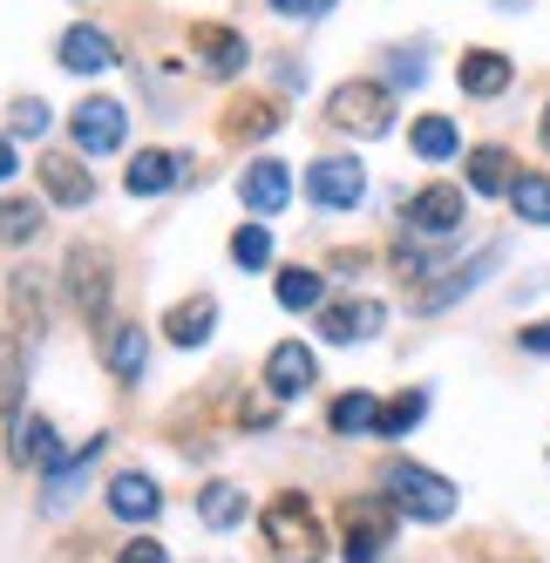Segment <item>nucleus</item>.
<instances>
[{
	"label": "nucleus",
	"instance_id": "obj_1",
	"mask_svg": "<svg viewBox=\"0 0 550 563\" xmlns=\"http://www.w3.org/2000/svg\"><path fill=\"white\" fill-rule=\"evenodd\" d=\"M381 496L395 503V516L408 522H449L455 516V482L421 468V462H387L381 468Z\"/></svg>",
	"mask_w": 550,
	"mask_h": 563
},
{
	"label": "nucleus",
	"instance_id": "obj_2",
	"mask_svg": "<svg viewBox=\"0 0 550 563\" xmlns=\"http://www.w3.org/2000/svg\"><path fill=\"white\" fill-rule=\"evenodd\" d=\"M258 522H265V543H272V556H279V563H320V556H327V537H320V516H312V503H306L299 489H286V496H272Z\"/></svg>",
	"mask_w": 550,
	"mask_h": 563
},
{
	"label": "nucleus",
	"instance_id": "obj_3",
	"mask_svg": "<svg viewBox=\"0 0 550 563\" xmlns=\"http://www.w3.org/2000/svg\"><path fill=\"white\" fill-rule=\"evenodd\" d=\"M327 115H333V130H346V136H387V130H395V89H387V82H340L327 96Z\"/></svg>",
	"mask_w": 550,
	"mask_h": 563
},
{
	"label": "nucleus",
	"instance_id": "obj_4",
	"mask_svg": "<svg viewBox=\"0 0 550 563\" xmlns=\"http://www.w3.org/2000/svg\"><path fill=\"white\" fill-rule=\"evenodd\" d=\"M123 130H130V115H123V102H116V96H82V102H75V115H68V136H75V150H82V156L123 150Z\"/></svg>",
	"mask_w": 550,
	"mask_h": 563
},
{
	"label": "nucleus",
	"instance_id": "obj_5",
	"mask_svg": "<svg viewBox=\"0 0 550 563\" xmlns=\"http://www.w3.org/2000/svg\"><path fill=\"white\" fill-rule=\"evenodd\" d=\"M306 197L320 211H353L367 197V170L361 156H320V164H306Z\"/></svg>",
	"mask_w": 550,
	"mask_h": 563
},
{
	"label": "nucleus",
	"instance_id": "obj_6",
	"mask_svg": "<svg viewBox=\"0 0 550 563\" xmlns=\"http://www.w3.org/2000/svg\"><path fill=\"white\" fill-rule=\"evenodd\" d=\"M34 177H42V197H48V205H62V211L96 205V177H89V164H82V150H42Z\"/></svg>",
	"mask_w": 550,
	"mask_h": 563
},
{
	"label": "nucleus",
	"instance_id": "obj_7",
	"mask_svg": "<svg viewBox=\"0 0 550 563\" xmlns=\"http://www.w3.org/2000/svg\"><path fill=\"white\" fill-rule=\"evenodd\" d=\"M239 205H245L252 218L286 211V205H293V170L279 164V156H258V164H245V177H239Z\"/></svg>",
	"mask_w": 550,
	"mask_h": 563
},
{
	"label": "nucleus",
	"instance_id": "obj_8",
	"mask_svg": "<svg viewBox=\"0 0 550 563\" xmlns=\"http://www.w3.org/2000/svg\"><path fill=\"white\" fill-rule=\"evenodd\" d=\"M68 306L102 327V312H109V258L102 252H82V245L68 252Z\"/></svg>",
	"mask_w": 550,
	"mask_h": 563
},
{
	"label": "nucleus",
	"instance_id": "obj_9",
	"mask_svg": "<svg viewBox=\"0 0 550 563\" xmlns=\"http://www.w3.org/2000/svg\"><path fill=\"white\" fill-rule=\"evenodd\" d=\"M395 537V503H346V563H374Z\"/></svg>",
	"mask_w": 550,
	"mask_h": 563
},
{
	"label": "nucleus",
	"instance_id": "obj_10",
	"mask_svg": "<svg viewBox=\"0 0 550 563\" xmlns=\"http://www.w3.org/2000/svg\"><path fill=\"white\" fill-rule=\"evenodd\" d=\"M387 327V312L374 306V299H340V306H320V340H333V346H361V340H374Z\"/></svg>",
	"mask_w": 550,
	"mask_h": 563
},
{
	"label": "nucleus",
	"instance_id": "obj_11",
	"mask_svg": "<svg viewBox=\"0 0 550 563\" xmlns=\"http://www.w3.org/2000/svg\"><path fill=\"white\" fill-rule=\"evenodd\" d=\"M312 380H320V367H312V346H299V340L272 346V360H265V394L293 400V394H306Z\"/></svg>",
	"mask_w": 550,
	"mask_h": 563
},
{
	"label": "nucleus",
	"instance_id": "obj_12",
	"mask_svg": "<svg viewBox=\"0 0 550 563\" xmlns=\"http://www.w3.org/2000/svg\"><path fill=\"white\" fill-rule=\"evenodd\" d=\"M455 75H462V96H476V102H496L509 82H517V68H509V55H496V48H469Z\"/></svg>",
	"mask_w": 550,
	"mask_h": 563
},
{
	"label": "nucleus",
	"instance_id": "obj_13",
	"mask_svg": "<svg viewBox=\"0 0 550 563\" xmlns=\"http://www.w3.org/2000/svg\"><path fill=\"white\" fill-rule=\"evenodd\" d=\"M408 224H415V231H436V238L455 231V224H462V190H455V184L415 190V197H408Z\"/></svg>",
	"mask_w": 550,
	"mask_h": 563
},
{
	"label": "nucleus",
	"instance_id": "obj_14",
	"mask_svg": "<svg viewBox=\"0 0 550 563\" xmlns=\"http://www.w3.org/2000/svg\"><path fill=\"white\" fill-rule=\"evenodd\" d=\"M109 509L123 516V522H150L156 509H164V489H156L150 475H136V468H123V475H109Z\"/></svg>",
	"mask_w": 550,
	"mask_h": 563
},
{
	"label": "nucleus",
	"instance_id": "obj_15",
	"mask_svg": "<svg viewBox=\"0 0 550 563\" xmlns=\"http://www.w3.org/2000/svg\"><path fill=\"white\" fill-rule=\"evenodd\" d=\"M496 258H503V252L490 245V252H483L476 265H455L449 278H436V286H421V312H442V306H455L462 292H476V286H483V278L496 272Z\"/></svg>",
	"mask_w": 550,
	"mask_h": 563
},
{
	"label": "nucleus",
	"instance_id": "obj_16",
	"mask_svg": "<svg viewBox=\"0 0 550 563\" xmlns=\"http://www.w3.org/2000/svg\"><path fill=\"white\" fill-rule=\"evenodd\" d=\"M109 62H116V42H109L102 27H68L62 34V68L68 75H102Z\"/></svg>",
	"mask_w": 550,
	"mask_h": 563
},
{
	"label": "nucleus",
	"instance_id": "obj_17",
	"mask_svg": "<svg viewBox=\"0 0 550 563\" xmlns=\"http://www.w3.org/2000/svg\"><path fill=\"white\" fill-rule=\"evenodd\" d=\"M524 170L509 164V150H496V143H483V150H469V190L476 197H509V184H517Z\"/></svg>",
	"mask_w": 550,
	"mask_h": 563
},
{
	"label": "nucleus",
	"instance_id": "obj_18",
	"mask_svg": "<svg viewBox=\"0 0 550 563\" xmlns=\"http://www.w3.org/2000/svg\"><path fill=\"white\" fill-rule=\"evenodd\" d=\"M184 177V164L170 150H136L130 156V170H123V184H130V197H156V190H170Z\"/></svg>",
	"mask_w": 550,
	"mask_h": 563
},
{
	"label": "nucleus",
	"instance_id": "obj_19",
	"mask_svg": "<svg viewBox=\"0 0 550 563\" xmlns=\"http://www.w3.org/2000/svg\"><path fill=\"white\" fill-rule=\"evenodd\" d=\"M8 449H14V462H34V468H62V441H55V428L48 421H14V434H8Z\"/></svg>",
	"mask_w": 550,
	"mask_h": 563
},
{
	"label": "nucleus",
	"instance_id": "obj_20",
	"mask_svg": "<svg viewBox=\"0 0 550 563\" xmlns=\"http://www.w3.org/2000/svg\"><path fill=\"white\" fill-rule=\"evenodd\" d=\"M190 42H198V62L211 75H239L245 68V34H231V27H190Z\"/></svg>",
	"mask_w": 550,
	"mask_h": 563
},
{
	"label": "nucleus",
	"instance_id": "obj_21",
	"mask_svg": "<svg viewBox=\"0 0 550 563\" xmlns=\"http://www.w3.org/2000/svg\"><path fill=\"white\" fill-rule=\"evenodd\" d=\"M102 353H109V374H116V380H143V360H150V333L136 327V319H123V327L109 333V346H102Z\"/></svg>",
	"mask_w": 550,
	"mask_h": 563
},
{
	"label": "nucleus",
	"instance_id": "obj_22",
	"mask_svg": "<svg viewBox=\"0 0 550 563\" xmlns=\"http://www.w3.org/2000/svg\"><path fill=\"white\" fill-rule=\"evenodd\" d=\"M198 516H205V530H239V522H245V489H239V482H205V489H198Z\"/></svg>",
	"mask_w": 550,
	"mask_h": 563
},
{
	"label": "nucleus",
	"instance_id": "obj_23",
	"mask_svg": "<svg viewBox=\"0 0 550 563\" xmlns=\"http://www.w3.org/2000/svg\"><path fill=\"white\" fill-rule=\"evenodd\" d=\"M408 150H415V156H428V164H449V156L462 150V136H455V123H449V115H415Z\"/></svg>",
	"mask_w": 550,
	"mask_h": 563
},
{
	"label": "nucleus",
	"instance_id": "obj_24",
	"mask_svg": "<svg viewBox=\"0 0 550 563\" xmlns=\"http://www.w3.org/2000/svg\"><path fill=\"white\" fill-rule=\"evenodd\" d=\"M211 327H218V306H211V299H184V306L164 319L170 346H205V340H211Z\"/></svg>",
	"mask_w": 550,
	"mask_h": 563
},
{
	"label": "nucleus",
	"instance_id": "obj_25",
	"mask_svg": "<svg viewBox=\"0 0 550 563\" xmlns=\"http://www.w3.org/2000/svg\"><path fill=\"white\" fill-rule=\"evenodd\" d=\"M327 421H333V434H381V400L353 387V394L333 400V415H327Z\"/></svg>",
	"mask_w": 550,
	"mask_h": 563
},
{
	"label": "nucleus",
	"instance_id": "obj_26",
	"mask_svg": "<svg viewBox=\"0 0 550 563\" xmlns=\"http://www.w3.org/2000/svg\"><path fill=\"white\" fill-rule=\"evenodd\" d=\"M286 123V102H239L224 115V136H245V143H258V136H272Z\"/></svg>",
	"mask_w": 550,
	"mask_h": 563
},
{
	"label": "nucleus",
	"instance_id": "obj_27",
	"mask_svg": "<svg viewBox=\"0 0 550 563\" xmlns=\"http://www.w3.org/2000/svg\"><path fill=\"white\" fill-rule=\"evenodd\" d=\"M509 205H517L524 224H550V177L543 170H524L517 184H509Z\"/></svg>",
	"mask_w": 550,
	"mask_h": 563
},
{
	"label": "nucleus",
	"instance_id": "obj_28",
	"mask_svg": "<svg viewBox=\"0 0 550 563\" xmlns=\"http://www.w3.org/2000/svg\"><path fill=\"white\" fill-rule=\"evenodd\" d=\"M272 292H279V306H293V312H312V306H320V292H327V278L306 272V265H286Z\"/></svg>",
	"mask_w": 550,
	"mask_h": 563
},
{
	"label": "nucleus",
	"instance_id": "obj_29",
	"mask_svg": "<svg viewBox=\"0 0 550 563\" xmlns=\"http://www.w3.org/2000/svg\"><path fill=\"white\" fill-rule=\"evenodd\" d=\"M421 415H428V394L408 387V394H395V400L381 408V434H387V441H402L408 428H421Z\"/></svg>",
	"mask_w": 550,
	"mask_h": 563
},
{
	"label": "nucleus",
	"instance_id": "obj_30",
	"mask_svg": "<svg viewBox=\"0 0 550 563\" xmlns=\"http://www.w3.org/2000/svg\"><path fill=\"white\" fill-rule=\"evenodd\" d=\"M231 265H239V272H265L272 265V231L265 224H239V231H231Z\"/></svg>",
	"mask_w": 550,
	"mask_h": 563
},
{
	"label": "nucleus",
	"instance_id": "obj_31",
	"mask_svg": "<svg viewBox=\"0 0 550 563\" xmlns=\"http://www.w3.org/2000/svg\"><path fill=\"white\" fill-rule=\"evenodd\" d=\"M34 231H42V205H28V197H8V205H0V245H28Z\"/></svg>",
	"mask_w": 550,
	"mask_h": 563
},
{
	"label": "nucleus",
	"instance_id": "obj_32",
	"mask_svg": "<svg viewBox=\"0 0 550 563\" xmlns=\"http://www.w3.org/2000/svg\"><path fill=\"white\" fill-rule=\"evenodd\" d=\"M8 123H14L21 136H42V130H48V102H34V96H21V102L8 109Z\"/></svg>",
	"mask_w": 550,
	"mask_h": 563
},
{
	"label": "nucleus",
	"instance_id": "obj_33",
	"mask_svg": "<svg viewBox=\"0 0 550 563\" xmlns=\"http://www.w3.org/2000/svg\"><path fill=\"white\" fill-rule=\"evenodd\" d=\"M387 75H395V82H421V75H428V48H395V55H387Z\"/></svg>",
	"mask_w": 550,
	"mask_h": 563
},
{
	"label": "nucleus",
	"instance_id": "obj_34",
	"mask_svg": "<svg viewBox=\"0 0 550 563\" xmlns=\"http://www.w3.org/2000/svg\"><path fill=\"white\" fill-rule=\"evenodd\" d=\"M116 563H164V550H156L150 537H130L123 550H116Z\"/></svg>",
	"mask_w": 550,
	"mask_h": 563
},
{
	"label": "nucleus",
	"instance_id": "obj_35",
	"mask_svg": "<svg viewBox=\"0 0 550 563\" xmlns=\"http://www.w3.org/2000/svg\"><path fill=\"white\" fill-rule=\"evenodd\" d=\"M517 340H524V353H550V319H543V327H524Z\"/></svg>",
	"mask_w": 550,
	"mask_h": 563
},
{
	"label": "nucleus",
	"instance_id": "obj_36",
	"mask_svg": "<svg viewBox=\"0 0 550 563\" xmlns=\"http://www.w3.org/2000/svg\"><path fill=\"white\" fill-rule=\"evenodd\" d=\"M272 8H279V14H320L327 0H272Z\"/></svg>",
	"mask_w": 550,
	"mask_h": 563
},
{
	"label": "nucleus",
	"instance_id": "obj_37",
	"mask_svg": "<svg viewBox=\"0 0 550 563\" xmlns=\"http://www.w3.org/2000/svg\"><path fill=\"white\" fill-rule=\"evenodd\" d=\"M14 170H21V156H14V143H8V136H0V184H8Z\"/></svg>",
	"mask_w": 550,
	"mask_h": 563
},
{
	"label": "nucleus",
	"instance_id": "obj_38",
	"mask_svg": "<svg viewBox=\"0 0 550 563\" xmlns=\"http://www.w3.org/2000/svg\"><path fill=\"white\" fill-rule=\"evenodd\" d=\"M537 136H543V150H550V109H543V130H537Z\"/></svg>",
	"mask_w": 550,
	"mask_h": 563
},
{
	"label": "nucleus",
	"instance_id": "obj_39",
	"mask_svg": "<svg viewBox=\"0 0 550 563\" xmlns=\"http://www.w3.org/2000/svg\"><path fill=\"white\" fill-rule=\"evenodd\" d=\"M327 8H333V0H327Z\"/></svg>",
	"mask_w": 550,
	"mask_h": 563
}]
</instances>
